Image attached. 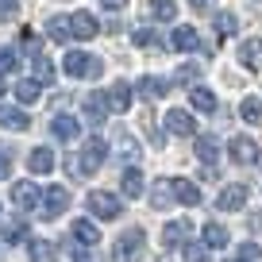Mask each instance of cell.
<instances>
[{
  "mask_svg": "<svg viewBox=\"0 0 262 262\" xmlns=\"http://www.w3.org/2000/svg\"><path fill=\"white\" fill-rule=\"evenodd\" d=\"M62 70L70 77H77V81H97V77L104 74V62H100L97 54H89V50H70V54L62 58Z\"/></svg>",
  "mask_w": 262,
  "mask_h": 262,
  "instance_id": "obj_1",
  "label": "cell"
},
{
  "mask_svg": "<svg viewBox=\"0 0 262 262\" xmlns=\"http://www.w3.org/2000/svg\"><path fill=\"white\" fill-rule=\"evenodd\" d=\"M143 254H147V235H143V228H127L112 243V258L116 262H139Z\"/></svg>",
  "mask_w": 262,
  "mask_h": 262,
  "instance_id": "obj_2",
  "label": "cell"
},
{
  "mask_svg": "<svg viewBox=\"0 0 262 262\" xmlns=\"http://www.w3.org/2000/svg\"><path fill=\"white\" fill-rule=\"evenodd\" d=\"M104 158H108V143L100 139V135H93L81 147V155L74 158V173H97L100 166H104Z\"/></svg>",
  "mask_w": 262,
  "mask_h": 262,
  "instance_id": "obj_3",
  "label": "cell"
},
{
  "mask_svg": "<svg viewBox=\"0 0 262 262\" xmlns=\"http://www.w3.org/2000/svg\"><path fill=\"white\" fill-rule=\"evenodd\" d=\"M85 205H89V212L97 216V220H120L123 216V201L116 193H104V189H93Z\"/></svg>",
  "mask_w": 262,
  "mask_h": 262,
  "instance_id": "obj_4",
  "label": "cell"
},
{
  "mask_svg": "<svg viewBox=\"0 0 262 262\" xmlns=\"http://www.w3.org/2000/svg\"><path fill=\"white\" fill-rule=\"evenodd\" d=\"M39 208H42V220H58V216L70 208V189H66V185H47Z\"/></svg>",
  "mask_w": 262,
  "mask_h": 262,
  "instance_id": "obj_5",
  "label": "cell"
},
{
  "mask_svg": "<svg viewBox=\"0 0 262 262\" xmlns=\"http://www.w3.org/2000/svg\"><path fill=\"white\" fill-rule=\"evenodd\" d=\"M228 155H231V162H239V166H258V162H262L258 143L247 139V135H235V139L228 143Z\"/></svg>",
  "mask_w": 262,
  "mask_h": 262,
  "instance_id": "obj_6",
  "label": "cell"
},
{
  "mask_svg": "<svg viewBox=\"0 0 262 262\" xmlns=\"http://www.w3.org/2000/svg\"><path fill=\"white\" fill-rule=\"evenodd\" d=\"M39 201H42L39 185H31V181H16V185H12V205H16L19 212H31V208H39Z\"/></svg>",
  "mask_w": 262,
  "mask_h": 262,
  "instance_id": "obj_7",
  "label": "cell"
},
{
  "mask_svg": "<svg viewBox=\"0 0 262 262\" xmlns=\"http://www.w3.org/2000/svg\"><path fill=\"white\" fill-rule=\"evenodd\" d=\"M162 123H166V131H170V135H181V139L196 135V123H193V116H189V112H181V108H170Z\"/></svg>",
  "mask_w": 262,
  "mask_h": 262,
  "instance_id": "obj_8",
  "label": "cell"
},
{
  "mask_svg": "<svg viewBox=\"0 0 262 262\" xmlns=\"http://www.w3.org/2000/svg\"><path fill=\"white\" fill-rule=\"evenodd\" d=\"M170 47L173 50H205V54H212V47H205V42H201V35H196V27H178V31L170 35Z\"/></svg>",
  "mask_w": 262,
  "mask_h": 262,
  "instance_id": "obj_9",
  "label": "cell"
},
{
  "mask_svg": "<svg viewBox=\"0 0 262 262\" xmlns=\"http://www.w3.org/2000/svg\"><path fill=\"white\" fill-rule=\"evenodd\" d=\"M50 135H54L58 143H74L77 135H81V123H77L74 116H66V112H58L54 120H50Z\"/></svg>",
  "mask_w": 262,
  "mask_h": 262,
  "instance_id": "obj_10",
  "label": "cell"
},
{
  "mask_svg": "<svg viewBox=\"0 0 262 262\" xmlns=\"http://www.w3.org/2000/svg\"><path fill=\"white\" fill-rule=\"evenodd\" d=\"M189 235H193V224H189V220H173V224H166V228H162L166 251H173V247H185Z\"/></svg>",
  "mask_w": 262,
  "mask_h": 262,
  "instance_id": "obj_11",
  "label": "cell"
},
{
  "mask_svg": "<svg viewBox=\"0 0 262 262\" xmlns=\"http://www.w3.org/2000/svg\"><path fill=\"white\" fill-rule=\"evenodd\" d=\"M247 205V185H224L220 196H216V208L220 212H235V208Z\"/></svg>",
  "mask_w": 262,
  "mask_h": 262,
  "instance_id": "obj_12",
  "label": "cell"
},
{
  "mask_svg": "<svg viewBox=\"0 0 262 262\" xmlns=\"http://www.w3.org/2000/svg\"><path fill=\"white\" fill-rule=\"evenodd\" d=\"M104 100H108V108H112V112H127L131 100H135V89H131L127 81H116L112 89L104 93Z\"/></svg>",
  "mask_w": 262,
  "mask_h": 262,
  "instance_id": "obj_13",
  "label": "cell"
},
{
  "mask_svg": "<svg viewBox=\"0 0 262 262\" xmlns=\"http://www.w3.org/2000/svg\"><path fill=\"white\" fill-rule=\"evenodd\" d=\"M81 112H85V120L97 127V123H104L108 120V100H104V93H89L85 97V104H81Z\"/></svg>",
  "mask_w": 262,
  "mask_h": 262,
  "instance_id": "obj_14",
  "label": "cell"
},
{
  "mask_svg": "<svg viewBox=\"0 0 262 262\" xmlns=\"http://www.w3.org/2000/svg\"><path fill=\"white\" fill-rule=\"evenodd\" d=\"M70 27H74V39H93V35H100V24L93 12H74L70 16Z\"/></svg>",
  "mask_w": 262,
  "mask_h": 262,
  "instance_id": "obj_15",
  "label": "cell"
},
{
  "mask_svg": "<svg viewBox=\"0 0 262 262\" xmlns=\"http://www.w3.org/2000/svg\"><path fill=\"white\" fill-rule=\"evenodd\" d=\"M196 158H201L208 170H216V162H220V143H216V135H196Z\"/></svg>",
  "mask_w": 262,
  "mask_h": 262,
  "instance_id": "obj_16",
  "label": "cell"
},
{
  "mask_svg": "<svg viewBox=\"0 0 262 262\" xmlns=\"http://www.w3.org/2000/svg\"><path fill=\"white\" fill-rule=\"evenodd\" d=\"M170 185H173V201L178 205H201V189L189 178H170Z\"/></svg>",
  "mask_w": 262,
  "mask_h": 262,
  "instance_id": "obj_17",
  "label": "cell"
},
{
  "mask_svg": "<svg viewBox=\"0 0 262 262\" xmlns=\"http://www.w3.org/2000/svg\"><path fill=\"white\" fill-rule=\"evenodd\" d=\"M0 127H8V131H27V127H31V120H27L24 108L0 104Z\"/></svg>",
  "mask_w": 262,
  "mask_h": 262,
  "instance_id": "obj_18",
  "label": "cell"
},
{
  "mask_svg": "<svg viewBox=\"0 0 262 262\" xmlns=\"http://www.w3.org/2000/svg\"><path fill=\"white\" fill-rule=\"evenodd\" d=\"M27 170H31V173H50V170H54V150H50V147L27 150Z\"/></svg>",
  "mask_w": 262,
  "mask_h": 262,
  "instance_id": "obj_19",
  "label": "cell"
},
{
  "mask_svg": "<svg viewBox=\"0 0 262 262\" xmlns=\"http://www.w3.org/2000/svg\"><path fill=\"white\" fill-rule=\"evenodd\" d=\"M228 228H224V224H216V220H208L205 224V231H201V243L208 247V251H220V247H228Z\"/></svg>",
  "mask_w": 262,
  "mask_h": 262,
  "instance_id": "obj_20",
  "label": "cell"
},
{
  "mask_svg": "<svg viewBox=\"0 0 262 262\" xmlns=\"http://www.w3.org/2000/svg\"><path fill=\"white\" fill-rule=\"evenodd\" d=\"M166 89H170V81L166 77H139V85H135V93H139L143 100H158V97H166Z\"/></svg>",
  "mask_w": 262,
  "mask_h": 262,
  "instance_id": "obj_21",
  "label": "cell"
},
{
  "mask_svg": "<svg viewBox=\"0 0 262 262\" xmlns=\"http://www.w3.org/2000/svg\"><path fill=\"white\" fill-rule=\"evenodd\" d=\"M239 62H243L247 70H262V39H243V47H239Z\"/></svg>",
  "mask_w": 262,
  "mask_h": 262,
  "instance_id": "obj_22",
  "label": "cell"
},
{
  "mask_svg": "<svg viewBox=\"0 0 262 262\" xmlns=\"http://www.w3.org/2000/svg\"><path fill=\"white\" fill-rule=\"evenodd\" d=\"M189 104H193L196 112H208V116H212V112H216V93L205 89V85H193V93H189Z\"/></svg>",
  "mask_w": 262,
  "mask_h": 262,
  "instance_id": "obj_23",
  "label": "cell"
},
{
  "mask_svg": "<svg viewBox=\"0 0 262 262\" xmlns=\"http://www.w3.org/2000/svg\"><path fill=\"white\" fill-rule=\"evenodd\" d=\"M120 189H123V196H143L147 181H143V173L135 170V166H127V170H123V178H120Z\"/></svg>",
  "mask_w": 262,
  "mask_h": 262,
  "instance_id": "obj_24",
  "label": "cell"
},
{
  "mask_svg": "<svg viewBox=\"0 0 262 262\" xmlns=\"http://www.w3.org/2000/svg\"><path fill=\"white\" fill-rule=\"evenodd\" d=\"M47 35H50L54 42H70V39H74L70 16H50V19H47Z\"/></svg>",
  "mask_w": 262,
  "mask_h": 262,
  "instance_id": "obj_25",
  "label": "cell"
},
{
  "mask_svg": "<svg viewBox=\"0 0 262 262\" xmlns=\"http://www.w3.org/2000/svg\"><path fill=\"white\" fill-rule=\"evenodd\" d=\"M147 12H150V19H158V24H173V19H178V4H173V0H150Z\"/></svg>",
  "mask_w": 262,
  "mask_h": 262,
  "instance_id": "obj_26",
  "label": "cell"
},
{
  "mask_svg": "<svg viewBox=\"0 0 262 262\" xmlns=\"http://www.w3.org/2000/svg\"><path fill=\"white\" fill-rule=\"evenodd\" d=\"M74 239L81 247H97L100 243V231H97V224H93V220H74Z\"/></svg>",
  "mask_w": 262,
  "mask_h": 262,
  "instance_id": "obj_27",
  "label": "cell"
},
{
  "mask_svg": "<svg viewBox=\"0 0 262 262\" xmlns=\"http://www.w3.org/2000/svg\"><path fill=\"white\" fill-rule=\"evenodd\" d=\"M12 93H16V100H19V104H35V100L42 97V85L31 77V81H16V89H12Z\"/></svg>",
  "mask_w": 262,
  "mask_h": 262,
  "instance_id": "obj_28",
  "label": "cell"
},
{
  "mask_svg": "<svg viewBox=\"0 0 262 262\" xmlns=\"http://www.w3.org/2000/svg\"><path fill=\"white\" fill-rule=\"evenodd\" d=\"M170 201H173V185H170V178L155 181V189H150V205H155V208H166Z\"/></svg>",
  "mask_w": 262,
  "mask_h": 262,
  "instance_id": "obj_29",
  "label": "cell"
},
{
  "mask_svg": "<svg viewBox=\"0 0 262 262\" xmlns=\"http://www.w3.org/2000/svg\"><path fill=\"white\" fill-rule=\"evenodd\" d=\"M27 254H31V262H54V243H50V239H31V251H27Z\"/></svg>",
  "mask_w": 262,
  "mask_h": 262,
  "instance_id": "obj_30",
  "label": "cell"
},
{
  "mask_svg": "<svg viewBox=\"0 0 262 262\" xmlns=\"http://www.w3.org/2000/svg\"><path fill=\"white\" fill-rule=\"evenodd\" d=\"M35 81H39V85L54 81V62H50L47 54H35Z\"/></svg>",
  "mask_w": 262,
  "mask_h": 262,
  "instance_id": "obj_31",
  "label": "cell"
},
{
  "mask_svg": "<svg viewBox=\"0 0 262 262\" xmlns=\"http://www.w3.org/2000/svg\"><path fill=\"white\" fill-rule=\"evenodd\" d=\"M212 27H216V35H220V39H228V35L239 31V24H235V16H231V12H216Z\"/></svg>",
  "mask_w": 262,
  "mask_h": 262,
  "instance_id": "obj_32",
  "label": "cell"
},
{
  "mask_svg": "<svg viewBox=\"0 0 262 262\" xmlns=\"http://www.w3.org/2000/svg\"><path fill=\"white\" fill-rule=\"evenodd\" d=\"M239 116H243L247 123H262V100L258 97H247L243 104H239Z\"/></svg>",
  "mask_w": 262,
  "mask_h": 262,
  "instance_id": "obj_33",
  "label": "cell"
},
{
  "mask_svg": "<svg viewBox=\"0 0 262 262\" xmlns=\"http://www.w3.org/2000/svg\"><path fill=\"white\" fill-rule=\"evenodd\" d=\"M196 77H201V66H196V62H185V66H178V74H173V85H193Z\"/></svg>",
  "mask_w": 262,
  "mask_h": 262,
  "instance_id": "obj_34",
  "label": "cell"
},
{
  "mask_svg": "<svg viewBox=\"0 0 262 262\" xmlns=\"http://www.w3.org/2000/svg\"><path fill=\"white\" fill-rule=\"evenodd\" d=\"M181 254H185V262H208V247L205 243H185Z\"/></svg>",
  "mask_w": 262,
  "mask_h": 262,
  "instance_id": "obj_35",
  "label": "cell"
},
{
  "mask_svg": "<svg viewBox=\"0 0 262 262\" xmlns=\"http://www.w3.org/2000/svg\"><path fill=\"white\" fill-rule=\"evenodd\" d=\"M24 239H27V224L24 220H16V224L4 228V243H24Z\"/></svg>",
  "mask_w": 262,
  "mask_h": 262,
  "instance_id": "obj_36",
  "label": "cell"
},
{
  "mask_svg": "<svg viewBox=\"0 0 262 262\" xmlns=\"http://www.w3.org/2000/svg\"><path fill=\"white\" fill-rule=\"evenodd\" d=\"M16 66H19V54L12 47H0V74H12Z\"/></svg>",
  "mask_w": 262,
  "mask_h": 262,
  "instance_id": "obj_37",
  "label": "cell"
},
{
  "mask_svg": "<svg viewBox=\"0 0 262 262\" xmlns=\"http://www.w3.org/2000/svg\"><path fill=\"white\" fill-rule=\"evenodd\" d=\"M235 258H239V262H262V247H258V243H243V247L235 251Z\"/></svg>",
  "mask_w": 262,
  "mask_h": 262,
  "instance_id": "obj_38",
  "label": "cell"
},
{
  "mask_svg": "<svg viewBox=\"0 0 262 262\" xmlns=\"http://www.w3.org/2000/svg\"><path fill=\"white\" fill-rule=\"evenodd\" d=\"M131 39H135V47H158V35L147 31V27H135V31H131Z\"/></svg>",
  "mask_w": 262,
  "mask_h": 262,
  "instance_id": "obj_39",
  "label": "cell"
},
{
  "mask_svg": "<svg viewBox=\"0 0 262 262\" xmlns=\"http://www.w3.org/2000/svg\"><path fill=\"white\" fill-rule=\"evenodd\" d=\"M16 16H19V0H0V24H8Z\"/></svg>",
  "mask_w": 262,
  "mask_h": 262,
  "instance_id": "obj_40",
  "label": "cell"
},
{
  "mask_svg": "<svg viewBox=\"0 0 262 262\" xmlns=\"http://www.w3.org/2000/svg\"><path fill=\"white\" fill-rule=\"evenodd\" d=\"M8 173H12V150H8V147H0V181L8 178Z\"/></svg>",
  "mask_w": 262,
  "mask_h": 262,
  "instance_id": "obj_41",
  "label": "cell"
},
{
  "mask_svg": "<svg viewBox=\"0 0 262 262\" xmlns=\"http://www.w3.org/2000/svg\"><path fill=\"white\" fill-rule=\"evenodd\" d=\"M70 258H74V262H89V247H81V243L74 239V247H70Z\"/></svg>",
  "mask_w": 262,
  "mask_h": 262,
  "instance_id": "obj_42",
  "label": "cell"
},
{
  "mask_svg": "<svg viewBox=\"0 0 262 262\" xmlns=\"http://www.w3.org/2000/svg\"><path fill=\"white\" fill-rule=\"evenodd\" d=\"M100 4H104L108 12H123V4H127V0H100Z\"/></svg>",
  "mask_w": 262,
  "mask_h": 262,
  "instance_id": "obj_43",
  "label": "cell"
},
{
  "mask_svg": "<svg viewBox=\"0 0 262 262\" xmlns=\"http://www.w3.org/2000/svg\"><path fill=\"white\" fill-rule=\"evenodd\" d=\"M189 4H193L196 12H212V0H189Z\"/></svg>",
  "mask_w": 262,
  "mask_h": 262,
  "instance_id": "obj_44",
  "label": "cell"
},
{
  "mask_svg": "<svg viewBox=\"0 0 262 262\" xmlns=\"http://www.w3.org/2000/svg\"><path fill=\"white\" fill-rule=\"evenodd\" d=\"M24 47H27V50H39V39H35V35L27 31V35H24Z\"/></svg>",
  "mask_w": 262,
  "mask_h": 262,
  "instance_id": "obj_45",
  "label": "cell"
},
{
  "mask_svg": "<svg viewBox=\"0 0 262 262\" xmlns=\"http://www.w3.org/2000/svg\"><path fill=\"white\" fill-rule=\"evenodd\" d=\"M0 93H4V81H0Z\"/></svg>",
  "mask_w": 262,
  "mask_h": 262,
  "instance_id": "obj_46",
  "label": "cell"
},
{
  "mask_svg": "<svg viewBox=\"0 0 262 262\" xmlns=\"http://www.w3.org/2000/svg\"><path fill=\"white\" fill-rule=\"evenodd\" d=\"M228 262H239V258H228Z\"/></svg>",
  "mask_w": 262,
  "mask_h": 262,
  "instance_id": "obj_47",
  "label": "cell"
},
{
  "mask_svg": "<svg viewBox=\"0 0 262 262\" xmlns=\"http://www.w3.org/2000/svg\"><path fill=\"white\" fill-rule=\"evenodd\" d=\"M158 262H166V258H158Z\"/></svg>",
  "mask_w": 262,
  "mask_h": 262,
  "instance_id": "obj_48",
  "label": "cell"
}]
</instances>
